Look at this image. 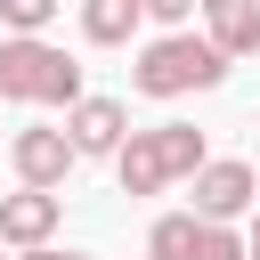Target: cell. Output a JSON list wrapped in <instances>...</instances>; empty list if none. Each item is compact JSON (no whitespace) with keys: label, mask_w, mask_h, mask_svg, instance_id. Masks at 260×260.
Masks as SVG:
<instances>
[{"label":"cell","mask_w":260,"mask_h":260,"mask_svg":"<svg viewBox=\"0 0 260 260\" xmlns=\"http://www.w3.org/2000/svg\"><path fill=\"white\" fill-rule=\"evenodd\" d=\"M195 16H203V41L219 57H252L260 49V0H195Z\"/></svg>","instance_id":"obj_8"},{"label":"cell","mask_w":260,"mask_h":260,"mask_svg":"<svg viewBox=\"0 0 260 260\" xmlns=\"http://www.w3.org/2000/svg\"><path fill=\"white\" fill-rule=\"evenodd\" d=\"M195 260H244L236 219H195Z\"/></svg>","instance_id":"obj_11"},{"label":"cell","mask_w":260,"mask_h":260,"mask_svg":"<svg viewBox=\"0 0 260 260\" xmlns=\"http://www.w3.org/2000/svg\"><path fill=\"white\" fill-rule=\"evenodd\" d=\"M228 81V57L203 41V32H162V41H146L138 49V65H130V89L138 98H187V89H219Z\"/></svg>","instance_id":"obj_3"},{"label":"cell","mask_w":260,"mask_h":260,"mask_svg":"<svg viewBox=\"0 0 260 260\" xmlns=\"http://www.w3.org/2000/svg\"><path fill=\"white\" fill-rule=\"evenodd\" d=\"M8 162H16V187H65L81 154H73V138H65V130L32 122V130H16V138H8Z\"/></svg>","instance_id":"obj_4"},{"label":"cell","mask_w":260,"mask_h":260,"mask_svg":"<svg viewBox=\"0 0 260 260\" xmlns=\"http://www.w3.org/2000/svg\"><path fill=\"white\" fill-rule=\"evenodd\" d=\"M260 203V171L252 162H203L195 171V219H244Z\"/></svg>","instance_id":"obj_5"},{"label":"cell","mask_w":260,"mask_h":260,"mask_svg":"<svg viewBox=\"0 0 260 260\" xmlns=\"http://www.w3.org/2000/svg\"><path fill=\"white\" fill-rule=\"evenodd\" d=\"M203 162H211V146H203L195 122H154V130H130V138L114 146V179H122V195H162V187L195 179Z\"/></svg>","instance_id":"obj_1"},{"label":"cell","mask_w":260,"mask_h":260,"mask_svg":"<svg viewBox=\"0 0 260 260\" xmlns=\"http://www.w3.org/2000/svg\"><path fill=\"white\" fill-rule=\"evenodd\" d=\"M146 260H195V211H162L146 228Z\"/></svg>","instance_id":"obj_10"},{"label":"cell","mask_w":260,"mask_h":260,"mask_svg":"<svg viewBox=\"0 0 260 260\" xmlns=\"http://www.w3.org/2000/svg\"><path fill=\"white\" fill-rule=\"evenodd\" d=\"M244 219H252V236H244V260H260V203H252Z\"/></svg>","instance_id":"obj_15"},{"label":"cell","mask_w":260,"mask_h":260,"mask_svg":"<svg viewBox=\"0 0 260 260\" xmlns=\"http://www.w3.org/2000/svg\"><path fill=\"white\" fill-rule=\"evenodd\" d=\"M16 260H89V252H57V244H24Z\"/></svg>","instance_id":"obj_14"},{"label":"cell","mask_w":260,"mask_h":260,"mask_svg":"<svg viewBox=\"0 0 260 260\" xmlns=\"http://www.w3.org/2000/svg\"><path fill=\"white\" fill-rule=\"evenodd\" d=\"M138 8H146V16H154V24H171V32H179V24H187V16H195V0H138Z\"/></svg>","instance_id":"obj_13"},{"label":"cell","mask_w":260,"mask_h":260,"mask_svg":"<svg viewBox=\"0 0 260 260\" xmlns=\"http://www.w3.org/2000/svg\"><path fill=\"white\" fill-rule=\"evenodd\" d=\"M57 219H65V195H57V187H16V195H0V244H8V252L49 244Z\"/></svg>","instance_id":"obj_6"},{"label":"cell","mask_w":260,"mask_h":260,"mask_svg":"<svg viewBox=\"0 0 260 260\" xmlns=\"http://www.w3.org/2000/svg\"><path fill=\"white\" fill-rule=\"evenodd\" d=\"M0 260H8V244H0Z\"/></svg>","instance_id":"obj_16"},{"label":"cell","mask_w":260,"mask_h":260,"mask_svg":"<svg viewBox=\"0 0 260 260\" xmlns=\"http://www.w3.org/2000/svg\"><path fill=\"white\" fill-rule=\"evenodd\" d=\"M49 16H57V0H0L8 32H49Z\"/></svg>","instance_id":"obj_12"},{"label":"cell","mask_w":260,"mask_h":260,"mask_svg":"<svg viewBox=\"0 0 260 260\" xmlns=\"http://www.w3.org/2000/svg\"><path fill=\"white\" fill-rule=\"evenodd\" d=\"M81 98V65L41 41V32H8L0 41V106H73Z\"/></svg>","instance_id":"obj_2"},{"label":"cell","mask_w":260,"mask_h":260,"mask_svg":"<svg viewBox=\"0 0 260 260\" xmlns=\"http://www.w3.org/2000/svg\"><path fill=\"white\" fill-rule=\"evenodd\" d=\"M65 138H73V154H114L122 138H130V106L122 98H73L65 106Z\"/></svg>","instance_id":"obj_7"},{"label":"cell","mask_w":260,"mask_h":260,"mask_svg":"<svg viewBox=\"0 0 260 260\" xmlns=\"http://www.w3.org/2000/svg\"><path fill=\"white\" fill-rule=\"evenodd\" d=\"M138 16H146L138 0H89V8H81V41H89V49H122V41L138 32Z\"/></svg>","instance_id":"obj_9"}]
</instances>
